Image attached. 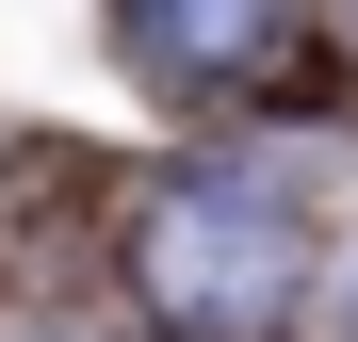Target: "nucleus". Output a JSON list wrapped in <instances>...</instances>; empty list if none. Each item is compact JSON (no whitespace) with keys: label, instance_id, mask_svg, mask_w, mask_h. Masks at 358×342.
<instances>
[{"label":"nucleus","instance_id":"obj_1","mask_svg":"<svg viewBox=\"0 0 358 342\" xmlns=\"http://www.w3.org/2000/svg\"><path fill=\"white\" fill-rule=\"evenodd\" d=\"M131 277H147V310L179 342H261L293 294H310V228H293L277 196H245V180H179L131 228Z\"/></svg>","mask_w":358,"mask_h":342},{"label":"nucleus","instance_id":"obj_2","mask_svg":"<svg viewBox=\"0 0 358 342\" xmlns=\"http://www.w3.org/2000/svg\"><path fill=\"white\" fill-rule=\"evenodd\" d=\"M131 33L163 49L179 82H261L293 49V0H131Z\"/></svg>","mask_w":358,"mask_h":342}]
</instances>
